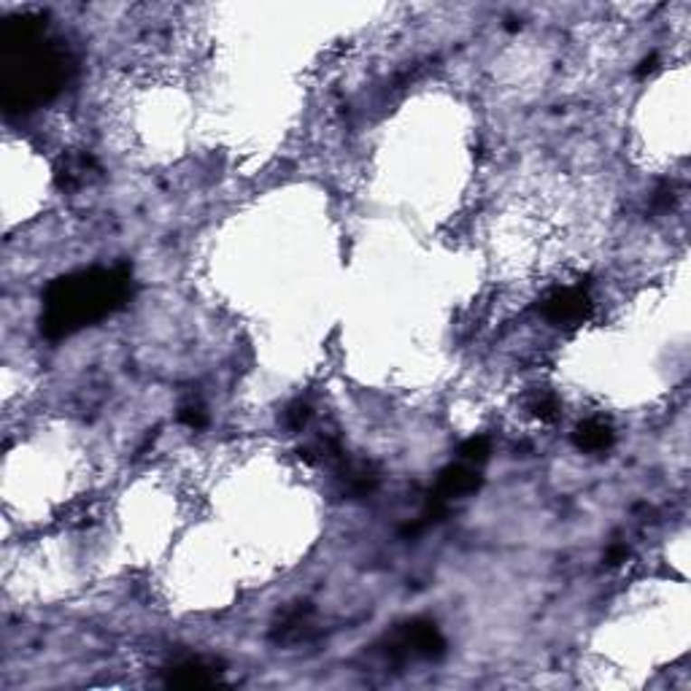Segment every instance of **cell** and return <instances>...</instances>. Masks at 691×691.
<instances>
[{
  "mask_svg": "<svg viewBox=\"0 0 691 691\" xmlns=\"http://www.w3.org/2000/svg\"><path fill=\"white\" fill-rule=\"evenodd\" d=\"M308 416H311L308 405H303V402H295V405L287 411V424H289L292 430H303V424L308 421Z\"/></svg>",
  "mask_w": 691,
  "mask_h": 691,
  "instance_id": "obj_10",
  "label": "cell"
},
{
  "mask_svg": "<svg viewBox=\"0 0 691 691\" xmlns=\"http://www.w3.org/2000/svg\"><path fill=\"white\" fill-rule=\"evenodd\" d=\"M446 651V640L438 632L435 624L430 621H413L405 624L392 643V654H405V657H421V659H438Z\"/></svg>",
  "mask_w": 691,
  "mask_h": 691,
  "instance_id": "obj_3",
  "label": "cell"
},
{
  "mask_svg": "<svg viewBox=\"0 0 691 691\" xmlns=\"http://www.w3.org/2000/svg\"><path fill=\"white\" fill-rule=\"evenodd\" d=\"M133 295V273L128 265L90 268L57 279L43 295L41 333L52 341L68 338L81 327L106 319Z\"/></svg>",
  "mask_w": 691,
  "mask_h": 691,
  "instance_id": "obj_1",
  "label": "cell"
},
{
  "mask_svg": "<svg viewBox=\"0 0 691 691\" xmlns=\"http://www.w3.org/2000/svg\"><path fill=\"white\" fill-rule=\"evenodd\" d=\"M573 440L581 451H605L613 446V430L600 419H589L575 430Z\"/></svg>",
  "mask_w": 691,
  "mask_h": 691,
  "instance_id": "obj_7",
  "label": "cell"
},
{
  "mask_svg": "<svg viewBox=\"0 0 691 691\" xmlns=\"http://www.w3.org/2000/svg\"><path fill=\"white\" fill-rule=\"evenodd\" d=\"M95 171L98 168H95V160L90 155H71V157H65L62 168L57 173V181H60L62 189H76V186L87 184Z\"/></svg>",
  "mask_w": 691,
  "mask_h": 691,
  "instance_id": "obj_8",
  "label": "cell"
},
{
  "mask_svg": "<svg viewBox=\"0 0 691 691\" xmlns=\"http://www.w3.org/2000/svg\"><path fill=\"white\" fill-rule=\"evenodd\" d=\"M627 556H629V548L627 545H613L611 551H608V564H621V562H627Z\"/></svg>",
  "mask_w": 691,
  "mask_h": 691,
  "instance_id": "obj_12",
  "label": "cell"
},
{
  "mask_svg": "<svg viewBox=\"0 0 691 691\" xmlns=\"http://www.w3.org/2000/svg\"><path fill=\"white\" fill-rule=\"evenodd\" d=\"M489 438H484V435H476V438H470V440H465L462 446H459V454H462V459L465 462H484L487 457H489Z\"/></svg>",
  "mask_w": 691,
  "mask_h": 691,
  "instance_id": "obj_9",
  "label": "cell"
},
{
  "mask_svg": "<svg viewBox=\"0 0 691 691\" xmlns=\"http://www.w3.org/2000/svg\"><path fill=\"white\" fill-rule=\"evenodd\" d=\"M71 57L41 38L3 52L0 92L5 111H30L49 103L71 79Z\"/></svg>",
  "mask_w": 691,
  "mask_h": 691,
  "instance_id": "obj_2",
  "label": "cell"
},
{
  "mask_svg": "<svg viewBox=\"0 0 691 691\" xmlns=\"http://www.w3.org/2000/svg\"><path fill=\"white\" fill-rule=\"evenodd\" d=\"M216 681H219V670L213 665H205L203 659L181 662L168 673V684L178 689H203V686H213Z\"/></svg>",
  "mask_w": 691,
  "mask_h": 691,
  "instance_id": "obj_6",
  "label": "cell"
},
{
  "mask_svg": "<svg viewBox=\"0 0 691 691\" xmlns=\"http://www.w3.org/2000/svg\"><path fill=\"white\" fill-rule=\"evenodd\" d=\"M178 416L186 427H203L205 424V411L200 405H186V408H181Z\"/></svg>",
  "mask_w": 691,
  "mask_h": 691,
  "instance_id": "obj_11",
  "label": "cell"
},
{
  "mask_svg": "<svg viewBox=\"0 0 691 691\" xmlns=\"http://www.w3.org/2000/svg\"><path fill=\"white\" fill-rule=\"evenodd\" d=\"M657 62H659V57L657 54H651V57H646L643 62H640V68H638V76L643 79V76H648L654 68H657Z\"/></svg>",
  "mask_w": 691,
  "mask_h": 691,
  "instance_id": "obj_13",
  "label": "cell"
},
{
  "mask_svg": "<svg viewBox=\"0 0 691 691\" xmlns=\"http://www.w3.org/2000/svg\"><path fill=\"white\" fill-rule=\"evenodd\" d=\"M481 487V476L468 468V465H449L440 478H438V487L430 497L440 500V503H449L454 497H462V495H470Z\"/></svg>",
  "mask_w": 691,
  "mask_h": 691,
  "instance_id": "obj_5",
  "label": "cell"
},
{
  "mask_svg": "<svg viewBox=\"0 0 691 691\" xmlns=\"http://www.w3.org/2000/svg\"><path fill=\"white\" fill-rule=\"evenodd\" d=\"M592 311V300L581 287L556 289L543 303V317L554 325H575L583 322Z\"/></svg>",
  "mask_w": 691,
  "mask_h": 691,
  "instance_id": "obj_4",
  "label": "cell"
}]
</instances>
